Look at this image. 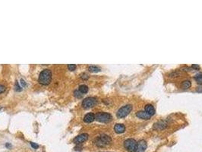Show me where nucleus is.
I'll use <instances>...</instances> for the list:
<instances>
[{
	"label": "nucleus",
	"mask_w": 202,
	"mask_h": 152,
	"mask_svg": "<svg viewBox=\"0 0 202 152\" xmlns=\"http://www.w3.org/2000/svg\"><path fill=\"white\" fill-rule=\"evenodd\" d=\"M132 110V106L131 104H127L124 107H122L121 108L117 111L116 116L119 118H124L126 116H128Z\"/></svg>",
	"instance_id": "obj_4"
},
{
	"label": "nucleus",
	"mask_w": 202,
	"mask_h": 152,
	"mask_svg": "<svg viewBox=\"0 0 202 152\" xmlns=\"http://www.w3.org/2000/svg\"><path fill=\"white\" fill-rule=\"evenodd\" d=\"M5 90H6V87H5V86H4V85H2V84H0V94H2V93L5 92Z\"/></svg>",
	"instance_id": "obj_22"
},
{
	"label": "nucleus",
	"mask_w": 202,
	"mask_h": 152,
	"mask_svg": "<svg viewBox=\"0 0 202 152\" xmlns=\"http://www.w3.org/2000/svg\"><path fill=\"white\" fill-rule=\"evenodd\" d=\"M88 139V135L87 133H82L81 135L76 136L75 138L73 139L74 143H75L76 145H80L81 143L86 141Z\"/></svg>",
	"instance_id": "obj_8"
},
{
	"label": "nucleus",
	"mask_w": 202,
	"mask_h": 152,
	"mask_svg": "<svg viewBox=\"0 0 202 152\" xmlns=\"http://www.w3.org/2000/svg\"><path fill=\"white\" fill-rule=\"evenodd\" d=\"M136 116H137L138 118L142 119H145V120L150 119V116L149 115L147 112H145V111L144 110L138 111V112L136 113Z\"/></svg>",
	"instance_id": "obj_9"
},
{
	"label": "nucleus",
	"mask_w": 202,
	"mask_h": 152,
	"mask_svg": "<svg viewBox=\"0 0 202 152\" xmlns=\"http://www.w3.org/2000/svg\"><path fill=\"white\" fill-rule=\"evenodd\" d=\"M15 90H16L17 91H21L22 90V88L19 86V84L18 83V82L15 84Z\"/></svg>",
	"instance_id": "obj_23"
},
{
	"label": "nucleus",
	"mask_w": 202,
	"mask_h": 152,
	"mask_svg": "<svg viewBox=\"0 0 202 152\" xmlns=\"http://www.w3.org/2000/svg\"><path fill=\"white\" fill-rule=\"evenodd\" d=\"M30 144L31 147H32L34 149H37V148H39V145H38L37 144H36V143L33 142V141H30Z\"/></svg>",
	"instance_id": "obj_20"
},
{
	"label": "nucleus",
	"mask_w": 202,
	"mask_h": 152,
	"mask_svg": "<svg viewBox=\"0 0 202 152\" xmlns=\"http://www.w3.org/2000/svg\"><path fill=\"white\" fill-rule=\"evenodd\" d=\"M74 95H75V97H77V98H81V97H83V94H81V92L78 91V90H76V91H74Z\"/></svg>",
	"instance_id": "obj_18"
},
{
	"label": "nucleus",
	"mask_w": 202,
	"mask_h": 152,
	"mask_svg": "<svg viewBox=\"0 0 202 152\" xmlns=\"http://www.w3.org/2000/svg\"><path fill=\"white\" fill-rule=\"evenodd\" d=\"M95 119V115L93 113H89L87 114H86L84 117V121L87 123H92Z\"/></svg>",
	"instance_id": "obj_10"
},
{
	"label": "nucleus",
	"mask_w": 202,
	"mask_h": 152,
	"mask_svg": "<svg viewBox=\"0 0 202 152\" xmlns=\"http://www.w3.org/2000/svg\"><path fill=\"white\" fill-rule=\"evenodd\" d=\"M5 147L7 148H9V149H10V148H12V145L10 144V143H6L5 144Z\"/></svg>",
	"instance_id": "obj_25"
},
{
	"label": "nucleus",
	"mask_w": 202,
	"mask_h": 152,
	"mask_svg": "<svg viewBox=\"0 0 202 152\" xmlns=\"http://www.w3.org/2000/svg\"><path fill=\"white\" fill-rule=\"evenodd\" d=\"M76 68H77V66L75 64H69V65H68V69H69L70 71H75L76 69Z\"/></svg>",
	"instance_id": "obj_19"
},
{
	"label": "nucleus",
	"mask_w": 202,
	"mask_h": 152,
	"mask_svg": "<svg viewBox=\"0 0 202 152\" xmlns=\"http://www.w3.org/2000/svg\"><path fill=\"white\" fill-rule=\"evenodd\" d=\"M111 141H112V138L110 136H109L106 134H103L95 139L94 143L96 146L103 148V147H105L108 145H109L111 143Z\"/></svg>",
	"instance_id": "obj_2"
},
{
	"label": "nucleus",
	"mask_w": 202,
	"mask_h": 152,
	"mask_svg": "<svg viewBox=\"0 0 202 152\" xmlns=\"http://www.w3.org/2000/svg\"><path fill=\"white\" fill-rule=\"evenodd\" d=\"M137 141L133 138H128L124 142L125 148L129 152H135Z\"/></svg>",
	"instance_id": "obj_5"
},
{
	"label": "nucleus",
	"mask_w": 202,
	"mask_h": 152,
	"mask_svg": "<svg viewBox=\"0 0 202 152\" xmlns=\"http://www.w3.org/2000/svg\"><path fill=\"white\" fill-rule=\"evenodd\" d=\"M78 91L81 92V94H86L87 93L88 91V87L85 84H82V85H80L79 86V88H78Z\"/></svg>",
	"instance_id": "obj_14"
},
{
	"label": "nucleus",
	"mask_w": 202,
	"mask_h": 152,
	"mask_svg": "<svg viewBox=\"0 0 202 152\" xmlns=\"http://www.w3.org/2000/svg\"><path fill=\"white\" fill-rule=\"evenodd\" d=\"M195 81L199 84H202V74H198L197 75L195 76Z\"/></svg>",
	"instance_id": "obj_17"
},
{
	"label": "nucleus",
	"mask_w": 202,
	"mask_h": 152,
	"mask_svg": "<svg viewBox=\"0 0 202 152\" xmlns=\"http://www.w3.org/2000/svg\"><path fill=\"white\" fill-rule=\"evenodd\" d=\"M147 147H148V145H147L146 141L143 140V139L140 140L137 142L135 152H144Z\"/></svg>",
	"instance_id": "obj_7"
},
{
	"label": "nucleus",
	"mask_w": 202,
	"mask_h": 152,
	"mask_svg": "<svg viewBox=\"0 0 202 152\" xmlns=\"http://www.w3.org/2000/svg\"><path fill=\"white\" fill-rule=\"evenodd\" d=\"M96 103H97L96 98L93 97H87L82 101V107L84 109H89V108L94 107L96 104Z\"/></svg>",
	"instance_id": "obj_6"
},
{
	"label": "nucleus",
	"mask_w": 202,
	"mask_h": 152,
	"mask_svg": "<svg viewBox=\"0 0 202 152\" xmlns=\"http://www.w3.org/2000/svg\"><path fill=\"white\" fill-rule=\"evenodd\" d=\"M114 130L116 133H119V134L123 133L125 131V125L121 124V123H117L114 126Z\"/></svg>",
	"instance_id": "obj_11"
},
{
	"label": "nucleus",
	"mask_w": 202,
	"mask_h": 152,
	"mask_svg": "<svg viewBox=\"0 0 202 152\" xmlns=\"http://www.w3.org/2000/svg\"><path fill=\"white\" fill-rule=\"evenodd\" d=\"M88 69L91 72H98L100 71V68L96 66H89Z\"/></svg>",
	"instance_id": "obj_16"
},
{
	"label": "nucleus",
	"mask_w": 202,
	"mask_h": 152,
	"mask_svg": "<svg viewBox=\"0 0 202 152\" xmlns=\"http://www.w3.org/2000/svg\"><path fill=\"white\" fill-rule=\"evenodd\" d=\"M191 68H193V69H197V70H199V69H200V66H199L198 65H195V64H194V65H192Z\"/></svg>",
	"instance_id": "obj_24"
},
{
	"label": "nucleus",
	"mask_w": 202,
	"mask_h": 152,
	"mask_svg": "<svg viewBox=\"0 0 202 152\" xmlns=\"http://www.w3.org/2000/svg\"><path fill=\"white\" fill-rule=\"evenodd\" d=\"M144 111L147 112L150 116H153V115H154V113H155V109H154V107H153L151 104L146 105V106H145V110Z\"/></svg>",
	"instance_id": "obj_13"
},
{
	"label": "nucleus",
	"mask_w": 202,
	"mask_h": 152,
	"mask_svg": "<svg viewBox=\"0 0 202 152\" xmlns=\"http://www.w3.org/2000/svg\"><path fill=\"white\" fill-rule=\"evenodd\" d=\"M52 77H53V74L51 70L48 69H43L39 75L38 82L42 85H48L52 81Z\"/></svg>",
	"instance_id": "obj_1"
},
{
	"label": "nucleus",
	"mask_w": 202,
	"mask_h": 152,
	"mask_svg": "<svg viewBox=\"0 0 202 152\" xmlns=\"http://www.w3.org/2000/svg\"><path fill=\"white\" fill-rule=\"evenodd\" d=\"M191 82L189 81V80L184 81V82H182V84H181V87H182V88H183V89H188V88H189V87H191Z\"/></svg>",
	"instance_id": "obj_15"
},
{
	"label": "nucleus",
	"mask_w": 202,
	"mask_h": 152,
	"mask_svg": "<svg viewBox=\"0 0 202 152\" xmlns=\"http://www.w3.org/2000/svg\"><path fill=\"white\" fill-rule=\"evenodd\" d=\"M81 78L83 80H87V79L89 78V75H87L86 73H83L81 75Z\"/></svg>",
	"instance_id": "obj_21"
},
{
	"label": "nucleus",
	"mask_w": 202,
	"mask_h": 152,
	"mask_svg": "<svg viewBox=\"0 0 202 152\" xmlns=\"http://www.w3.org/2000/svg\"><path fill=\"white\" fill-rule=\"evenodd\" d=\"M112 116L109 113L100 112L95 115V119L100 123H109L112 120Z\"/></svg>",
	"instance_id": "obj_3"
},
{
	"label": "nucleus",
	"mask_w": 202,
	"mask_h": 152,
	"mask_svg": "<svg viewBox=\"0 0 202 152\" xmlns=\"http://www.w3.org/2000/svg\"><path fill=\"white\" fill-rule=\"evenodd\" d=\"M21 84H22V85H23V86H26V82H25L23 79H21Z\"/></svg>",
	"instance_id": "obj_26"
},
{
	"label": "nucleus",
	"mask_w": 202,
	"mask_h": 152,
	"mask_svg": "<svg viewBox=\"0 0 202 152\" xmlns=\"http://www.w3.org/2000/svg\"><path fill=\"white\" fill-rule=\"evenodd\" d=\"M166 126H167V123H166V121H160V122H157V123L154 124L153 129H157V130H161V129H165Z\"/></svg>",
	"instance_id": "obj_12"
}]
</instances>
